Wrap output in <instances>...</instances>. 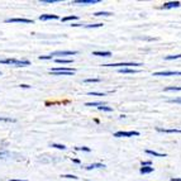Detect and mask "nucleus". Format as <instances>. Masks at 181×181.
Segmentation results:
<instances>
[{
  "label": "nucleus",
  "instance_id": "obj_1",
  "mask_svg": "<svg viewBox=\"0 0 181 181\" xmlns=\"http://www.w3.org/2000/svg\"><path fill=\"white\" fill-rule=\"evenodd\" d=\"M50 72L54 76H72L75 70L72 67H54L50 70Z\"/></svg>",
  "mask_w": 181,
  "mask_h": 181
},
{
  "label": "nucleus",
  "instance_id": "obj_2",
  "mask_svg": "<svg viewBox=\"0 0 181 181\" xmlns=\"http://www.w3.org/2000/svg\"><path fill=\"white\" fill-rule=\"evenodd\" d=\"M0 63L3 65H13V66H29L31 62L28 60H15V58H0Z\"/></svg>",
  "mask_w": 181,
  "mask_h": 181
},
{
  "label": "nucleus",
  "instance_id": "obj_3",
  "mask_svg": "<svg viewBox=\"0 0 181 181\" xmlns=\"http://www.w3.org/2000/svg\"><path fill=\"white\" fill-rule=\"evenodd\" d=\"M104 67H119V68H131V67H136V66H142V63L139 62H123V63H105L101 65Z\"/></svg>",
  "mask_w": 181,
  "mask_h": 181
},
{
  "label": "nucleus",
  "instance_id": "obj_4",
  "mask_svg": "<svg viewBox=\"0 0 181 181\" xmlns=\"http://www.w3.org/2000/svg\"><path fill=\"white\" fill-rule=\"evenodd\" d=\"M138 136H139V132H137V131H128V132L119 131V132H115L114 133V137L115 138H122V137H138Z\"/></svg>",
  "mask_w": 181,
  "mask_h": 181
},
{
  "label": "nucleus",
  "instance_id": "obj_5",
  "mask_svg": "<svg viewBox=\"0 0 181 181\" xmlns=\"http://www.w3.org/2000/svg\"><path fill=\"white\" fill-rule=\"evenodd\" d=\"M75 54H77V51H57V52L51 53L52 57L58 56V58H63L65 56H75Z\"/></svg>",
  "mask_w": 181,
  "mask_h": 181
},
{
  "label": "nucleus",
  "instance_id": "obj_6",
  "mask_svg": "<svg viewBox=\"0 0 181 181\" xmlns=\"http://www.w3.org/2000/svg\"><path fill=\"white\" fill-rule=\"evenodd\" d=\"M6 23H24V24H32V19H27V18H9L5 20Z\"/></svg>",
  "mask_w": 181,
  "mask_h": 181
},
{
  "label": "nucleus",
  "instance_id": "obj_7",
  "mask_svg": "<svg viewBox=\"0 0 181 181\" xmlns=\"http://www.w3.org/2000/svg\"><path fill=\"white\" fill-rule=\"evenodd\" d=\"M100 3V0H74L72 4L75 5H93Z\"/></svg>",
  "mask_w": 181,
  "mask_h": 181
},
{
  "label": "nucleus",
  "instance_id": "obj_8",
  "mask_svg": "<svg viewBox=\"0 0 181 181\" xmlns=\"http://www.w3.org/2000/svg\"><path fill=\"white\" fill-rule=\"evenodd\" d=\"M153 76H181V71H160L155 72Z\"/></svg>",
  "mask_w": 181,
  "mask_h": 181
},
{
  "label": "nucleus",
  "instance_id": "obj_9",
  "mask_svg": "<svg viewBox=\"0 0 181 181\" xmlns=\"http://www.w3.org/2000/svg\"><path fill=\"white\" fill-rule=\"evenodd\" d=\"M181 6V3L180 2H169V3H165L161 9H174V8H179Z\"/></svg>",
  "mask_w": 181,
  "mask_h": 181
},
{
  "label": "nucleus",
  "instance_id": "obj_10",
  "mask_svg": "<svg viewBox=\"0 0 181 181\" xmlns=\"http://www.w3.org/2000/svg\"><path fill=\"white\" fill-rule=\"evenodd\" d=\"M58 15H53V14H42L39 15V20H57Z\"/></svg>",
  "mask_w": 181,
  "mask_h": 181
},
{
  "label": "nucleus",
  "instance_id": "obj_11",
  "mask_svg": "<svg viewBox=\"0 0 181 181\" xmlns=\"http://www.w3.org/2000/svg\"><path fill=\"white\" fill-rule=\"evenodd\" d=\"M156 131L157 132H161V133H179V134H181V129H177V128L167 129V128H160V127H157Z\"/></svg>",
  "mask_w": 181,
  "mask_h": 181
},
{
  "label": "nucleus",
  "instance_id": "obj_12",
  "mask_svg": "<svg viewBox=\"0 0 181 181\" xmlns=\"http://www.w3.org/2000/svg\"><path fill=\"white\" fill-rule=\"evenodd\" d=\"M93 56H100V57H110L111 53L109 51H95L93 52Z\"/></svg>",
  "mask_w": 181,
  "mask_h": 181
},
{
  "label": "nucleus",
  "instance_id": "obj_13",
  "mask_svg": "<svg viewBox=\"0 0 181 181\" xmlns=\"http://www.w3.org/2000/svg\"><path fill=\"white\" fill-rule=\"evenodd\" d=\"M146 153L147 155H151V156H155V157H166L167 156L166 153H160V152L152 151V149H146Z\"/></svg>",
  "mask_w": 181,
  "mask_h": 181
},
{
  "label": "nucleus",
  "instance_id": "obj_14",
  "mask_svg": "<svg viewBox=\"0 0 181 181\" xmlns=\"http://www.w3.org/2000/svg\"><path fill=\"white\" fill-rule=\"evenodd\" d=\"M105 167V165H103V163H91V165H88L85 169L86 170H95V169H104Z\"/></svg>",
  "mask_w": 181,
  "mask_h": 181
},
{
  "label": "nucleus",
  "instance_id": "obj_15",
  "mask_svg": "<svg viewBox=\"0 0 181 181\" xmlns=\"http://www.w3.org/2000/svg\"><path fill=\"white\" fill-rule=\"evenodd\" d=\"M119 72L120 74H138L139 70H136V68H119Z\"/></svg>",
  "mask_w": 181,
  "mask_h": 181
},
{
  "label": "nucleus",
  "instance_id": "obj_16",
  "mask_svg": "<svg viewBox=\"0 0 181 181\" xmlns=\"http://www.w3.org/2000/svg\"><path fill=\"white\" fill-rule=\"evenodd\" d=\"M142 175H147V174H151L153 172V167L152 166H144V167H141V170H139Z\"/></svg>",
  "mask_w": 181,
  "mask_h": 181
},
{
  "label": "nucleus",
  "instance_id": "obj_17",
  "mask_svg": "<svg viewBox=\"0 0 181 181\" xmlns=\"http://www.w3.org/2000/svg\"><path fill=\"white\" fill-rule=\"evenodd\" d=\"M79 19V17L77 15H67V17H63L62 19H61V22H70V20H77Z\"/></svg>",
  "mask_w": 181,
  "mask_h": 181
},
{
  "label": "nucleus",
  "instance_id": "obj_18",
  "mask_svg": "<svg viewBox=\"0 0 181 181\" xmlns=\"http://www.w3.org/2000/svg\"><path fill=\"white\" fill-rule=\"evenodd\" d=\"M94 15H95V17H110L111 13H110V11H96Z\"/></svg>",
  "mask_w": 181,
  "mask_h": 181
},
{
  "label": "nucleus",
  "instance_id": "obj_19",
  "mask_svg": "<svg viewBox=\"0 0 181 181\" xmlns=\"http://www.w3.org/2000/svg\"><path fill=\"white\" fill-rule=\"evenodd\" d=\"M54 61L57 63H72V60L70 58H56Z\"/></svg>",
  "mask_w": 181,
  "mask_h": 181
},
{
  "label": "nucleus",
  "instance_id": "obj_20",
  "mask_svg": "<svg viewBox=\"0 0 181 181\" xmlns=\"http://www.w3.org/2000/svg\"><path fill=\"white\" fill-rule=\"evenodd\" d=\"M177 58H181V53L180 54H174V56H166L165 57L166 61H172V60H177Z\"/></svg>",
  "mask_w": 181,
  "mask_h": 181
},
{
  "label": "nucleus",
  "instance_id": "obj_21",
  "mask_svg": "<svg viewBox=\"0 0 181 181\" xmlns=\"http://www.w3.org/2000/svg\"><path fill=\"white\" fill-rule=\"evenodd\" d=\"M165 91H181V86H167Z\"/></svg>",
  "mask_w": 181,
  "mask_h": 181
},
{
  "label": "nucleus",
  "instance_id": "obj_22",
  "mask_svg": "<svg viewBox=\"0 0 181 181\" xmlns=\"http://www.w3.org/2000/svg\"><path fill=\"white\" fill-rule=\"evenodd\" d=\"M103 25H104L103 23H95V24H86V25H84V27L88 28V29H90V28H100Z\"/></svg>",
  "mask_w": 181,
  "mask_h": 181
},
{
  "label": "nucleus",
  "instance_id": "obj_23",
  "mask_svg": "<svg viewBox=\"0 0 181 181\" xmlns=\"http://www.w3.org/2000/svg\"><path fill=\"white\" fill-rule=\"evenodd\" d=\"M101 80L99 79V77H91V79H85L84 80V82H86V84H89V82H100Z\"/></svg>",
  "mask_w": 181,
  "mask_h": 181
},
{
  "label": "nucleus",
  "instance_id": "obj_24",
  "mask_svg": "<svg viewBox=\"0 0 181 181\" xmlns=\"http://www.w3.org/2000/svg\"><path fill=\"white\" fill-rule=\"evenodd\" d=\"M99 110L101 111H113V108H110V106H106V105H100L99 108H97Z\"/></svg>",
  "mask_w": 181,
  "mask_h": 181
},
{
  "label": "nucleus",
  "instance_id": "obj_25",
  "mask_svg": "<svg viewBox=\"0 0 181 181\" xmlns=\"http://www.w3.org/2000/svg\"><path fill=\"white\" fill-rule=\"evenodd\" d=\"M51 147H54V148H57V149H66V146L65 144H58V143H52Z\"/></svg>",
  "mask_w": 181,
  "mask_h": 181
},
{
  "label": "nucleus",
  "instance_id": "obj_26",
  "mask_svg": "<svg viewBox=\"0 0 181 181\" xmlns=\"http://www.w3.org/2000/svg\"><path fill=\"white\" fill-rule=\"evenodd\" d=\"M88 95H90V96H105L104 93H96V91H89Z\"/></svg>",
  "mask_w": 181,
  "mask_h": 181
},
{
  "label": "nucleus",
  "instance_id": "obj_27",
  "mask_svg": "<svg viewBox=\"0 0 181 181\" xmlns=\"http://www.w3.org/2000/svg\"><path fill=\"white\" fill-rule=\"evenodd\" d=\"M85 105H86V106H96V108H99L100 105H104V104L100 103V101H96V103H86Z\"/></svg>",
  "mask_w": 181,
  "mask_h": 181
},
{
  "label": "nucleus",
  "instance_id": "obj_28",
  "mask_svg": "<svg viewBox=\"0 0 181 181\" xmlns=\"http://www.w3.org/2000/svg\"><path fill=\"white\" fill-rule=\"evenodd\" d=\"M60 0H41L42 4H53V3H58Z\"/></svg>",
  "mask_w": 181,
  "mask_h": 181
},
{
  "label": "nucleus",
  "instance_id": "obj_29",
  "mask_svg": "<svg viewBox=\"0 0 181 181\" xmlns=\"http://www.w3.org/2000/svg\"><path fill=\"white\" fill-rule=\"evenodd\" d=\"M0 122H9V123H14L15 120L11 118H6V117H0Z\"/></svg>",
  "mask_w": 181,
  "mask_h": 181
},
{
  "label": "nucleus",
  "instance_id": "obj_30",
  "mask_svg": "<svg viewBox=\"0 0 181 181\" xmlns=\"http://www.w3.org/2000/svg\"><path fill=\"white\" fill-rule=\"evenodd\" d=\"M169 103H174V104H181V97H175V99H170Z\"/></svg>",
  "mask_w": 181,
  "mask_h": 181
},
{
  "label": "nucleus",
  "instance_id": "obj_31",
  "mask_svg": "<svg viewBox=\"0 0 181 181\" xmlns=\"http://www.w3.org/2000/svg\"><path fill=\"white\" fill-rule=\"evenodd\" d=\"M76 151H84V152H90L91 149L89 147H75Z\"/></svg>",
  "mask_w": 181,
  "mask_h": 181
},
{
  "label": "nucleus",
  "instance_id": "obj_32",
  "mask_svg": "<svg viewBox=\"0 0 181 181\" xmlns=\"http://www.w3.org/2000/svg\"><path fill=\"white\" fill-rule=\"evenodd\" d=\"M61 177H63V179H74V180L79 179V177L75 176V175H61Z\"/></svg>",
  "mask_w": 181,
  "mask_h": 181
},
{
  "label": "nucleus",
  "instance_id": "obj_33",
  "mask_svg": "<svg viewBox=\"0 0 181 181\" xmlns=\"http://www.w3.org/2000/svg\"><path fill=\"white\" fill-rule=\"evenodd\" d=\"M38 58H39V60H52L53 57H52L51 54H48V56H39Z\"/></svg>",
  "mask_w": 181,
  "mask_h": 181
},
{
  "label": "nucleus",
  "instance_id": "obj_34",
  "mask_svg": "<svg viewBox=\"0 0 181 181\" xmlns=\"http://www.w3.org/2000/svg\"><path fill=\"white\" fill-rule=\"evenodd\" d=\"M141 166L144 167V166H152V162L151 161H142L141 162Z\"/></svg>",
  "mask_w": 181,
  "mask_h": 181
},
{
  "label": "nucleus",
  "instance_id": "obj_35",
  "mask_svg": "<svg viewBox=\"0 0 181 181\" xmlns=\"http://www.w3.org/2000/svg\"><path fill=\"white\" fill-rule=\"evenodd\" d=\"M171 181H181V177H170Z\"/></svg>",
  "mask_w": 181,
  "mask_h": 181
},
{
  "label": "nucleus",
  "instance_id": "obj_36",
  "mask_svg": "<svg viewBox=\"0 0 181 181\" xmlns=\"http://www.w3.org/2000/svg\"><path fill=\"white\" fill-rule=\"evenodd\" d=\"M20 88H24V89H28V88H31L29 85H25V84H22L20 85Z\"/></svg>",
  "mask_w": 181,
  "mask_h": 181
},
{
  "label": "nucleus",
  "instance_id": "obj_37",
  "mask_svg": "<svg viewBox=\"0 0 181 181\" xmlns=\"http://www.w3.org/2000/svg\"><path fill=\"white\" fill-rule=\"evenodd\" d=\"M72 162H75V163H81V161H80V160H77V158H74V160H72Z\"/></svg>",
  "mask_w": 181,
  "mask_h": 181
},
{
  "label": "nucleus",
  "instance_id": "obj_38",
  "mask_svg": "<svg viewBox=\"0 0 181 181\" xmlns=\"http://www.w3.org/2000/svg\"><path fill=\"white\" fill-rule=\"evenodd\" d=\"M9 181H28V180H17V179H10Z\"/></svg>",
  "mask_w": 181,
  "mask_h": 181
},
{
  "label": "nucleus",
  "instance_id": "obj_39",
  "mask_svg": "<svg viewBox=\"0 0 181 181\" xmlns=\"http://www.w3.org/2000/svg\"><path fill=\"white\" fill-rule=\"evenodd\" d=\"M5 155H8V152H0V156H5Z\"/></svg>",
  "mask_w": 181,
  "mask_h": 181
},
{
  "label": "nucleus",
  "instance_id": "obj_40",
  "mask_svg": "<svg viewBox=\"0 0 181 181\" xmlns=\"http://www.w3.org/2000/svg\"><path fill=\"white\" fill-rule=\"evenodd\" d=\"M0 74H2V72H0Z\"/></svg>",
  "mask_w": 181,
  "mask_h": 181
}]
</instances>
